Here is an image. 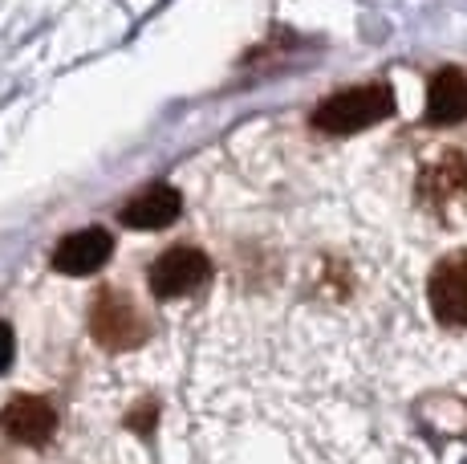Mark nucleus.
<instances>
[{"mask_svg":"<svg viewBox=\"0 0 467 464\" xmlns=\"http://www.w3.org/2000/svg\"><path fill=\"white\" fill-rule=\"evenodd\" d=\"M394 111V94L386 82H370V86H354V90H337L334 98L313 111V127L326 131V135H354L366 131L374 122L390 119Z\"/></svg>","mask_w":467,"mask_h":464,"instance_id":"obj_1","label":"nucleus"},{"mask_svg":"<svg viewBox=\"0 0 467 464\" xmlns=\"http://www.w3.org/2000/svg\"><path fill=\"white\" fill-rule=\"evenodd\" d=\"M419 204L443 225H467V155L447 151L419 175Z\"/></svg>","mask_w":467,"mask_h":464,"instance_id":"obj_2","label":"nucleus"},{"mask_svg":"<svg viewBox=\"0 0 467 464\" xmlns=\"http://www.w3.org/2000/svg\"><path fill=\"white\" fill-rule=\"evenodd\" d=\"M212 278V261L192 245H171L163 257H155V265L147 269V281H150V293L159 301H171V298H183V293L200 290L203 281Z\"/></svg>","mask_w":467,"mask_h":464,"instance_id":"obj_3","label":"nucleus"},{"mask_svg":"<svg viewBox=\"0 0 467 464\" xmlns=\"http://www.w3.org/2000/svg\"><path fill=\"white\" fill-rule=\"evenodd\" d=\"M89 334L106 351H130V346H139L147 338V322H142V314L122 293L106 290V293H98L94 310H89Z\"/></svg>","mask_w":467,"mask_h":464,"instance_id":"obj_4","label":"nucleus"},{"mask_svg":"<svg viewBox=\"0 0 467 464\" xmlns=\"http://www.w3.org/2000/svg\"><path fill=\"white\" fill-rule=\"evenodd\" d=\"M427 301L443 326H467V248L435 265L427 281Z\"/></svg>","mask_w":467,"mask_h":464,"instance_id":"obj_5","label":"nucleus"},{"mask_svg":"<svg viewBox=\"0 0 467 464\" xmlns=\"http://www.w3.org/2000/svg\"><path fill=\"white\" fill-rule=\"evenodd\" d=\"M53 427H57V412H53V404L41 395H16V399H8V407L0 412V432L16 444L41 448V444H49Z\"/></svg>","mask_w":467,"mask_h":464,"instance_id":"obj_6","label":"nucleus"},{"mask_svg":"<svg viewBox=\"0 0 467 464\" xmlns=\"http://www.w3.org/2000/svg\"><path fill=\"white\" fill-rule=\"evenodd\" d=\"M110 232L102 228H78L69 232L66 240H57V248H53V269L69 273V278H89V273H98L106 261H110Z\"/></svg>","mask_w":467,"mask_h":464,"instance_id":"obj_7","label":"nucleus"},{"mask_svg":"<svg viewBox=\"0 0 467 464\" xmlns=\"http://www.w3.org/2000/svg\"><path fill=\"white\" fill-rule=\"evenodd\" d=\"M183 212V200H179V192L171 184H150V187H142L139 195H130L127 204H122V212H119V220L127 228H167V225H175V216Z\"/></svg>","mask_w":467,"mask_h":464,"instance_id":"obj_8","label":"nucleus"},{"mask_svg":"<svg viewBox=\"0 0 467 464\" xmlns=\"http://www.w3.org/2000/svg\"><path fill=\"white\" fill-rule=\"evenodd\" d=\"M467 119V78L460 69H439L427 86V122L451 127Z\"/></svg>","mask_w":467,"mask_h":464,"instance_id":"obj_9","label":"nucleus"},{"mask_svg":"<svg viewBox=\"0 0 467 464\" xmlns=\"http://www.w3.org/2000/svg\"><path fill=\"white\" fill-rule=\"evenodd\" d=\"M13 354H16V338H13V330L0 322V374L13 367Z\"/></svg>","mask_w":467,"mask_h":464,"instance_id":"obj_10","label":"nucleus"}]
</instances>
